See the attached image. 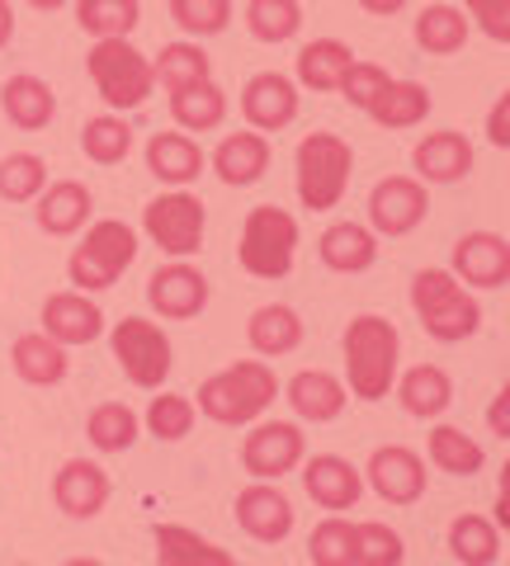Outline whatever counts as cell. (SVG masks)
Listing matches in <instances>:
<instances>
[{
	"label": "cell",
	"mask_w": 510,
	"mask_h": 566,
	"mask_svg": "<svg viewBox=\"0 0 510 566\" xmlns=\"http://www.w3.org/2000/svg\"><path fill=\"white\" fill-rule=\"evenodd\" d=\"M345 382L350 397L360 401H383L397 387V364H402V335L388 316L364 312L345 326Z\"/></svg>",
	"instance_id": "1"
},
{
	"label": "cell",
	"mask_w": 510,
	"mask_h": 566,
	"mask_svg": "<svg viewBox=\"0 0 510 566\" xmlns=\"http://www.w3.org/2000/svg\"><path fill=\"white\" fill-rule=\"evenodd\" d=\"M279 397V378L266 359H241L222 374L199 382V411L214 424H256L260 416L274 406Z\"/></svg>",
	"instance_id": "2"
},
{
	"label": "cell",
	"mask_w": 510,
	"mask_h": 566,
	"mask_svg": "<svg viewBox=\"0 0 510 566\" xmlns=\"http://www.w3.org/2000/svg\"><path fill=\"white\" fill-rule=\"evenodd\" d=\"M350 170H355V147L341 133H308L293 151V185L298 203L312 212L341 208L350 189Z\"/></svg>",
	"instance_id": "3"
},
{
	"label": "cell",
	"mask_w": 510,
	"mask_h": 566,
	"mask_svg": "<svg viewBox=\"0 0 510 566\" xmlns=\"http://www.w3.org/2000/svg\"><path fill=\"white\" fill-rule=\"evenodd\" d=\"M412 312H416V322L426 326L430 340H439V345H459L468 335H478V326H482L478 297L449 270H420L412 279Z\"/></svg>",
	"instance_id": "4"
},
{
	"label": "cell",
	"mask_w": 510,
	"mask_h": 566,
	"mask_svg": "<svg viewBox=\"0 0 510 566\" xmlns=\"http://www.w3.org/2000/svg\"><path fill=\"white\" fill-rule=\"evenodd\" d=\"M85 71H91L100 99L110 104L114 114H128V109H143L152 99V57L137 52L128 39H100L91 52H85Z\"/></svg>",
	"instance_id": "5"
},
{
	"label": "cell",
	"mask_w": 510,
	"mask_h": 566,
	"mask_svg": "<svg viewBox=\"0 0 510 566\" xmlns=\"http://www.w3.org/2000/svg\"><path fill=\"white\" fill-rule=\"evenodd\" d=\"M133 260H137V232L118 218H104L66 255V279L76 283V293H104L133 270Z\"/></svg>",
	"instance_id": "6"
},
{
	"label": "cell",
	"mask_w": 510,
	"mask_h": 566,
	"mask_svg": "<svg viewBox=\"0 0 510 566\" xmlns=\"http://www.w3.org/2000/svg\"><path fill=\"white\" fill-rule=\"evenodd\" d=\"M298 255V218L289 208L256 203L241 222V245L237 260L251 279H284Z\"/></svg>",
	"instance_id": "7"
},
{
	"label": "cell",
	"mask_w": 510,
	"mask_h": 566,
	"mask_svg": "<svg viewBox=\"0 0 510 566\" xmlns=\"http://www.w3.org/2000/svg\"><path fill=\"white\" fill-rule=\"evenodd\" d=\"M143 232L152 237L156 251H166L170 260H189L204 251L208 212L189 189H170V193H156L143 208Z\"/></svg>",
	"instance_id": "8"
},
{
	"label": "cell",
	"mask_w": 510,
	"mask_h": 566,
	"mask_svg": "<svg viewBox=\"0 0 510 566\" xmlns=\"http://www.w3.org/2000/svg\"><path fill=\"white\" fill-rule=\"evenodd\" d=\"M110 349L123 368V378L133 387H147V392H162V382L170 378V335L147 322V316H123L110 331Z\"/></svg>",
	"instance_id": "9"
},
{
	"label": "cell",
	"mask_w": 510,
	"mask_h": 566,
	"mask_svg": "<svg viewBox=\"0 0 510 566\" xmlns=\"http://www.w3.org/2000/svg\"><path fill=\"white\" fill-rule=\"evenodd\" d=\"M308 458V439L293 420H256L251 434L241 439V468L256 482H279Z\"/></svg>",
	"instance_id": "10"
},
{
	"label": "cell",
	"mask_w": 510,
	"mask_h": 566,
	"mask_svg": "<svg viewBox=\"0 0 510 566\" xmlns=\"http://www.w3.org/2000/svg\"><path fill=\"white\" fill-rule=\"evenodd\" d=\"M430 193L416 175H388L368 193V232L374 237H407L426 222Z\"/></svg>",
	"instance_id": "11"
},
{
	"label": "cell",
	"mask_w": 510,
	"mask_h": 566,
	"mask_svg": "<svg viewBox=\"0 0 510 566\" xmlns=\"http://www.w3.org/2000/svg\"><path fill=\"white\" fill-rule=\"evenodd\" d=\"M360 472L388 505H416L420 495H426V482H430L426 458H420L416 449H407V444L374 449L368 453V468H360Z\"/></svg>",
	"instance_id": "12"
},
{
	"label": "cell",
	"mask_w": 510,
	"mask_h": 566,
	"mask_svg": "<svg viewBox=\"0 0 510 566\" xmlns=\"http://www.w3.org/2000/svg\"><path fill=\"white\" fill-rule=\"evenodd\" d=\"M449 274L464 289H506L510 283V241L501 232H468L454 241Z\"/></svg>",
	"instance_id": "13"
},
{
	"label": "cell",
	"mask_w": 510,
	"mask_h": 566,
	"mask_svg": "<svg viewBox=\"0 0 510 566\" xmlns=\"http://www.w3.org/2000/svg\"><path fill=\"white\" fill-rule=\"evenodd\" d=\"M147 303L156 316H166V322H189V316H199L208 307V279L189 260H170L162 270H152Z\"/></svg>",
	"instance_id": "14"
},
{
	"label": "cell",
	"mask_w": 510,
	"mask_h": 566,
	"mask_svg": "<svg viewBox=\"0 0 510 566\" xmlns=\"http://www.w3.org/2000/svg\"><path fill=\"white\" fill-rule=\"evenodd\" d=\"M241 114L256 133H284L298 118V81H289L284 71H256L241 85Z\"/></svg>",
	"instance_id": "15"
},
{
	"label": "cell",
	"mask_w": 510,
	"mask_h": 566,
	"mask_svg": "<svg viewBox=\"0 0 510 566\" xmlns=\"http://www.w3.org/2000/svg\"><path fill=\"white\" fill-rule=\"evenodd\" d=\"M237 524L256 543H284L293 534V501L274 482H251L237 491Z\"/></svg>",
	"instance_id": "16"
},
{
	"label": "cell",
	"mask_w": 510,
	"mask_h": 566,
	"mask_svg": "<svg viewBox=\"0 0 510 566\" xmlns=\"http://www.w3.org/2000/svg\"><path fill=\"white\" fill-rule=\"evenodd\" d=\"M303 491L312 495V505L331 510V515H341V510H355L360 495H364V472L350 463L341 453H312L303 463Z\"/></svg>",
	"instance_id": "17"
},
{
	"label": "cell",
	"mask_w": 510,
	"mask_h": 566,
	"mask_svg": "<svg viewBox=\"0 0 510 566\" xmlns=\"http://www.w3.org/2000/svg\"><path fill=\"white\" fill-rule=\"evenodd\" d=\"M110 472L91 458H72V463H62V472L52 476V501L66 520H95L104 505H110Z\"/></svg>",
	"instance_id": "18"
},
{
	"label": "cell",
	"mask_w": 510,
	"mask_h": 566,
	"mask_svg": "<svg viewBox=\"0 0 510 566\" xmlns=\"http://www.w3.org/2000/svg\"><path fill=\"white\" fill-rule=\"evenodd\" d=\"M43 335H52L58 345H95L104 335V312L100 303H91L85 293L66 289V293H52L43 303Z\"/></svg>",
	"instance_id": "19"
},
{
	"label": "cell",
	"mask_w": 510,
	"mask_h": 566,
	"mask_svg": "<svg viewBox=\"0 0 510 566\" xmlns=\"http://www.w3.org/2000/svg\"><path fill=\"white\" fill-rule=\"evenodd\" d=\"M412 166H416L420 185H459V180H468V170H472V142L464 133H454V128L430 133V137L416 142Z\"/></svg>",
	"instance_id": "20"
},
{
	"label": "cell",
	"mask_w": 510,
	"mask_h": 566,
	"mask_svg": "<svg viewBox=\"0 0 510 566\" xmlns=\"http://www.w3.org/2000/svg\"><path fill=\"white\" fill-rule=\"evenodd\" d=\"M91 212H95V199L81 180H52L39 199H33V222H39V232H48V237H76L81 227L91 222Z\"/></svg>",
	"instance_id": "21"
},
{
	"label": "cell",
	"mask_w": 510,
	"mask_h": 566,
	"mask_svg": "<svg viewBox=\"0 0 510 566\" xmlns=\"http://www.w3.org/2000/svg\"><path fill=\"white\" fill-rule=\"evenodd\" d=\"M284 397H289V406H293L298 420L331 424V420H336L345 406H350V387H345L336 374H326V368H303V374L289 378Z\"/></svg>",
	"instance_id": "22"
},
{
	"label": "cell",
	"mask_w": 510,
	"mask_h": 566,
	"mask_svg": "<svg viewBox=\"0 0 510 566\" xmlns=\"http://www.w3.org/2000/svg\"><path fill=\"white\" fill-rule=\"evenodd\" d=\"M270 137L266 133H227L218 142V151H214V170H218V180L222 185H232V189H246V185H256V180H266V170H270Z\"/></svg>",
	"instance_id": "23"
},
{
	"label": "cell",
	"mask_w": 510,
	"mask_h": 566,
	"mask_svg": "<svg viewBox=\"0 0 510 566\" xmlns=\"http://www.w3.org/2000/svg\"><path fill=\"white\" fill-rule=\"evenodd\" d=\"M204 166H208V156L189 133H156L147 142V170L170 189L195 185L204 175Z\"/></svg>",
	"instance_id": "24"
},
{
	"label": "cell",
	"mask_w": 510,
	"mask_h": 566,
	"mask_svg": "<svg viewBox=\"0 0 510 566\" xmlns=\"http://www.w3.org/2000/svg\"><path fill=\"white\" fill-rule=\"evenodd\" d=\"M316 255L336 274H364L378 264V237L364 222H331L316 241Z\"/></svg>",
	"instance_id": "25"
},
{
	"label": "cell",
	"mask_w": 510,
	"mask_h": 566,
	"mask_svg": "<svg viewBox=\"0 0 510 566\" xmlns=\"http://www.w3.org/2000/svg\"><path fill=\"white\" fill-rule=\"evenodd\" d=\"M152 543H156V562L162 566H237V557L227 547L195 534L189 524H156Z\"/></svg>",
	"instance_id": "26"
},
{
	"label": "cell",
	"mask_w": 510,
	"mask_h": 566,
	"mask_svg": "<svg viewBox=\"0 0 510 566\" xmlns=\"http://www.w3.org/2000/svg\"><path fill=\"white\" fill-rule=\"evenodd\" d=\"M397 397H402V411L407 416L439 420L454 406V378L439 364H416L397 378Z\"/></svg>",
	"instance_id": "27"
},
{
	"label": "cell",
	"mask_w": 510,
	"mask_h": 566,
	"mask_svg": "<svg viewBox=\"0 0 510 566\" xmlns=\"http://www.w3.org/2000/svg\"><path fill=\"white\" fill-rule=\"evenodd\" d=\"M246 340H251V349L260 359H284V354H293L303 345V316L284 303H266V307L251 312V322H246Z\"/></svg>",
	"instance_id": "28"
},
{
	"label": "cell",
	"mask_w": 510,
	"mask_h": 566,
	"mask_svg": "<svg viewBox=\"0 0 510 566\" xmlns=\"http://www.w3.org/2000/svg\"><path fill=\"white\" fill-rule=\"evenodd\" d=\"M10 364H14V374H20L29 387H58L66 378V368H72V359H66V345H58L43 331L20 335V340L10 345Z\"/></svg>",
	"instance_id": "29"
},
{
	"label": "cell",
	"mask_w": 510,
	"mask_h": 566,
	"mask_svg": "<svg viewBox=\"0 0 510 566\" xmlns=\"http://www.w3.org/2000/svg\"><path fill=\"white\" fill-rule=\"evenodd\" d=\"M0 109H6V118L14 123V128L39 133L52 123V114H58V95H52L48 81L24 71V76H10L6 85H0Z\"/></svg>",
	"instance_id": "30"
},
{
	"label": "cell",
	"mask_w": 510,
	"mask_h": 566,
	"mask_svg": "<svg viewBox=\"0 0 510 566\" xmlns=\"http://www.w3.org/2000/svg\"><path fill=\"white\" fill-rule=\"evenodd\" d=\"M355 52L341 39H312L308 48H298V85H308L316 95H336Z\"/></svg>",
	"instance_id": "31"
},
{
	"label": "cell",
	"mask_w": 510,
	"mask_h": 566,
	"mask_svg": "<svg viewBox=\"0 0 510 566\" xmlns=\"http://www.w3.org/2000/svg\"><path fill=\"white\" fill-rule=\"evenodd\" d=\"M468 29L472 24H468V14L459 6H426L416 14V24H412L416 48L430 52V57H454V52H464Z\"/></svg>",
	"instance_id": "32"
},
{
	"label": "cell",
	"mask_w": 510,
	"mask_h": 566,
	"mask_svg": "<svg viewBox=\"0 0 510 566\" xmlns=\"http://www.w3.org/2000/svg\"><path fill=\"white\" fill-rule=\"evenodd\" d=\"M170 118L180 133H214L227 118V91L218 81H199L189 91L170 95Z\"/></svg>",
	"instance_id": "33"
},
{
	"label": "cell",
	"mask_w": 510,
	"mask_h": 566,
	"mask_svg": "<svg viewBox=\"0 0 510 566\" xmlns=\"http://www.w3.org/2000/svg\"><path fill=\"white\" fill-rule=\"evenodd\" d=\"M430 109H435V99H430V91L420 81H393L388 91L374 99L368 118H374L378 128H388V133H402V128H416V123H426Z\"/></svg>",
	"instance_id": "34"
},
{
	"label": "cell",
	"mask_w": 510,
	"mask_h": 566,
	"mask_svg": "<svg viewBox=\"0 0 510 566\" xmlns=\"http://www.w3.org/2000/svg\"><path fill=\"white\" fill-rule=\"evenodd\" d=\"M152 76L166 85L170 95H180L189 91V85H199V81H214V62H208V52L199 43H166L162 52H156V62H152Z\"/></svg>",
	"instance_id": "35"
},
{
	"label": "cell",
	"mask_w": 510,
	"mask_h": 566,
	"mask_svg": "<svg viewBox=\"0 0 510 566\" xmlns=\"http://www.w3.org/2000/svg\"><path fill=\"white\" fill-rule=\"evenodd\" d=\"M426 453H430V463L449 476H478L487 463L482 444L472 434H464L459 424H435L430 439H426Z\"/></svg>",
	"instance_id": "36"
},
{
	"label": "cell",
	"mask_w": 510,
	"mask_h": 566,
	"mask_svg": "<svg viewBox=\"0 0 510 566\" xmlns=\"http://www.w3.org/2000/svg\"><path fill=\"white\" fill-rule=\"evenodd\" d=\"M137 434H143V420L123 401H100L91 420H85V439H91L100 453H128L137 444Z\"/></svg>",
	"instance_id": "37"
},
{
	"label": "cell",
	"mask_w": 510,
	"mask_h": 566,
	"mask_svg": "<svg viewBox=\"0 0 510 566\" xmlns=\"http://www.w3.org/2000/svg\"><path fill=\"white\" fill-rule=\"evenodd\" d=\"M449 553L464 566H491L501 557V528L487 515H459L449 524Z\"/></svg>",
	"instance_id": "38"
},
{
	"label": "cell",
	"mask_w": 510,
	"mask_h": 566,
	"mask_svg": "<svg viewBox=\"0 0 510 566\" xmlns=\"http://www.w3.org/2000/svg\"><path fill=\"white\" fill-rule=\"evenodd\" d=\"M81 151L91 156L95 166H118V161H128V151H133V128H128V118H123V114H95V118H85V128H81Z\"/></svg>",
	"instance_id": "39"
},
{
	"label": "cell",
	"mask_w": 510,
	"mask_h": 566,
	"mask_svg": "<svg viewBox=\"0 0 510 566\" xmlns=\"http://www.w3.org/2000/svg\"><path fill=\"white\" fill-rule=\"evenodd\" d=\"M143 20V6L137 0H76V24L91 33V39H128Z\"/></svg>",
	"instance_id": "40"
},
{
	"label": "cell",
	"mask_w": 510,
	"mask_h": 566,
	"mask_svg": "<svg viewBox=\"0 0 510 566\" xmlns=\"http://www.w3.org/2000/svg\"><path fill=\"white\" fill-rule=\"evenodd\" d=\"M246 29L260 43H289L303 29V6L298 0H251L246 6Z\"/></svg>",
	"instance_id": "41"
},
{
	"label": "cell",
	"mask_w": 510,
	"mask_h": 566,
	"mask_svg": "<svg viewBox=\"0 0 510 566\" xmlns=\"http://www.w3.org/2000/svg\"><path fill=\"white\" fill-rule=\"evenodd\" d=\"M195 416H199V406L185 392H156L143 424H147L152 439H162V444H180V439L195 430Z\"/></svg>",
	"instance_id": "42"
},
{
	"label": "cell",
	"mask_w": 510,
	"mask_h": 566,
	"mask_svg": "<svg viewBox=\"0 0 510 566\" xmlns=\"http://www.w3.org/2000/svg\"><path fill=\"white\" fill-rule=\"evenodd\" d=\"M48 189V161L33 151H10L0 161V199L6 203H33Z\"/></svg>",
	"instance_id": "43"
},
{
	"label": "cell",
	"mask_w": 510,
	"mask_h": 566,
	"mask_svg": "<svg viewBox=\"0 0 510 566\" xmlns=\"http://www.w3.org/2000/svg\"><path fill=\"white\" fill-rule=\"evenodd\" d=\"M312 566H355V524L341 515H326L308 538Z\"/></svg>",
	"instance_id": "44"
},
{
	"label": "cell",
	"mask_w": 510,
	"mask_h": 566,
	"mask_svg": "<svg viewBox=\"0 0 510 566\" xmlns=\"http://www.w3.org/2000/svg\"><path fill=\"white\" fill-rule=\"evenodd\" d=\"M170 20L180 24L189 39H214L232 24V0H170Z\"/></svg>",
	"instance_id": "45"
},
{
	"label": "cell",
	"mask_w": 510,
	"mask_h": 566,
	"mask_svg": "<svg viewBox=\"0 0 510 566\" xmlns=\"http://www.w3.org/2000/svg\"><path fill=\"white\" fill-rule=\"evenodd\" d=\"M407 562V547H402V534L378 520L355 524V566H402Z\"/></svg>",
	"instance_id": "46"
},
{
	"label": "cell",
	"mask_w": 510,
	"mask_h": 566,
	"mask_svg": "<svg viewBox=\"0 0 510 566\" xmlns=\"http://www.w3.org/2000/svg\"><path fill=\"white\" fill-rule=\"evenodd\" d=\"M393 85V76L388 71H383L378 62H350V71H345V81H341V91L336 95H345L350 104H355V109H374V99L383 95Z\"/></svg>",
	"instance_id": "47"
},
{
	"label": "cell",
	"mask_w": 510,
	"mask_h": 566,
	"mask_svg": "<svg viewBox=\"0 0 510 566\" xmlns=\"http://www.w3.org/2000/svg\"><path fill=\"white\" fill-rule=\"evenodd\" d=\"M468 24H478L491 43H510V0H464Z\"/></svg>",
	"instance_id": "48"
},
{
	"label": "cell",
	"mask_w": 510,
	"mask_h": 566,
	"mask_svg": "<svg viewBox=\"0 0 510 566\" xmlns=\"http://www.w3.org/2000/svg\"><path fill=\"white\" fill-rule=\"evenodd\" d=\"M487 137H491V147H506L510 151V91L491 104V114H487Z\"/></svg>",
	"instance_id": "49"
},
{
	"label": "cell",
	"mask_w": 510,
	"mask_h": 566,
	"mask_svg": "<svg viewBox=\"0 0 510 566\" xmlns=\"http://www.w3.org/2000/svg\"><path fill=\"white\" fill-rule=\"evenodd\" d=\"M487 430L501 434V439H510V382H506L501 392L491 397V406H487Z\"/></svg>",
	"instance_id": "50"
},
{
	"label": "cell",
	"mask_w": 510,
	"mask_h": 566,
	"mask_svg": "<svg viewBox=\"0 0 510 566\" xmlns=\"http://www.w3.org/2000/svg\"><path fill=\"white\" fill-rule=\"evenodd\" d=\"M491 524L510 534V458L501 463V491H497V510H491Z\"/></svg>",
	"instance_id": "51"
},
{
	"label": "cell",
	"mask_w": 510,
	"mask_h": 566,
	"mask_svg": "<svg viewBox=\"0 0 510 566\" xmlns=\"http://www.w3.org/2000/svg\"><path fill=\"white\" fill-rule=\"evenodd\" d=\"M412 0H360V10H368V14H378V20H388V14H402Z\"/></svg>",
	"instance_id": "52"
},
{
	"label": "cell",
	"mask_w": 510,
	"mask_h": 566,
	"mask_svg": "<svg viewBox=\"0 0 510 566\" xmlns=\"http://www.w3.org/2000/svg\"><path fill=\"white\" fill-rule=\"evenodd\" d=\"M10 39H14V10H10V0H0V48Z\"/></svg>",
	"instance_id": "53"
},
{
	"label": "cell",
	"mask_w": 510,
	"mask_h": 566,
	"mask_svg": "<svg viewBox=\"0 0 510 566\" xmlns=\"http://www.w3.org/2000/svg\"><path fill=\"white\" fill-rule=\"evenodd\" d=\"M29 6H33V10H62L66 0H29Z\"/></svg>",
	"instance_id": "54"
},
{
	"label": "cell",
	"mask_w": 510,
	"mask_h": 566,
	"mask_svg": "<svg viewBox=\"0 0 510 566\" xmlns=\"http://www.w3.org/2000/svg\"><path fill=\"white\" fill-rule=\"evenodd\" d=\"M66 566H104V562H100V557H72Z\"/></svg>",
	"instance_id": "55"
},
{
	"label": "cell",
	"mask_w": 510,
	"mask_h": 566,
	"mask_svg": "<svg viewBox=\"0 0 510 566\" xmlns=\"http://www.w3.org/2000/svg\"><path fill=\"white\" fill-rule=\"evenodd\" d=\"M24 566H29V562H24Z\"/></svg>",
	"instance_id": "56"
}]
</instances>
